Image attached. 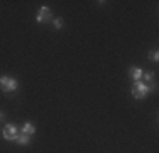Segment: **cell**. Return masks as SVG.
<instances>
[{
  "mask_svg": "<svg viewBox=\"0 0 159 153\" xmlns=\"http://www.w3.org/2000/svg\"><path fill=\"white\" fill-rule=\"evenodd\" d=\"M52 24H54V29H61L63 27V19L61 17H54L52 19Z\"/></svg>",
  "mask_w": 159,
  "mask_h": 153,
  "instance_id": "cell-9",
  "label": "cell"
},
{
  "mask_svg": "<svg viewBox=\"0 0 159 153\" xmlns=\"http://www.w3.org/2000/svg\"><path fill=\"white\" fill-rule=\"evenodd\" d=\"M36 21L37 22H49V21H52V12H51V9L49 7H41L39 10H37V15H36Z\"/></svg>",
  "mask_w": 159,
  "mask_h": 153,
  "instance_id": "cell-4",
  "label": "cell"
},
{
  "mask_svg": "<svg viewBox=\"0 0 159 153\" xmlns=\"http://www.w3.org/2000/svg\"><path fill=\"white\" fill-rule=\"evenodd\" d=\"M142 76H144V78H146V82L147 83H149V82H156V75H154V72H144V73H142Z\"/></svg>",
  "mask_w": 159,
  "mask_h": 153,
  "instance_id": "cell-8",
  "label": "cell"
},
{
  "mask_svg": "<svg viewBox=\"0 0 159 153\" xmlns=\"http://www.w3.org/2000/svg\"><path fill=\"white\" fill-rule=\"evenodd\" d=\"M149 58L157 63V61H159V51H157V49H152V51L149 53Z\"/></svg>",
  "mask_w": 159,
  "mask_h": 153,
  "instance_id": "cell-10",
  "label": "cell"
},
{
  "mask_svg": "<svg viewBox=\"0 0 159 153\" xmlns=\"http://www.w3.org/2000/svg\"><path fill=\"white\" fill-rule=\"evenodd\" d=\"M152 90L151 89L149 85H147V83H144V82H141V80H137V82H134V85H132V95H134V99H139V101H141V99H144L146 97L147 94H149V92Z\"/></svg>",
  "mask_w": 159,
  "mask_h": 153,
  "instance_id": "cell-1",
  "label": "cell"
},
{
  "mask_svg": "<svg viewBox=\"0 0 159 153\" xmlns=\"http://www.w3.org/2000/svg\"><path fill=\"white\" fill-rule=\"evenodd\" d=\"M22 133H24V135H34V133H36V126L32 124V122H24V126H22Z\"/></svg>",
  "mask_w": 159,
  "mask_h": 153,
  "instance_id": "cell-6",
  "label": "cell"
},
{
  "mask_svg": "<svg viewBox=\"0 0 159 153\" xmlns=\"http://www.w3.org/2000/svg\"><path fill=\"white\" fill-rule=\"evenodd\" d=\"M142 73H144V70H142V68H139V67H130V68H129V76H130L134 82L141 80L142 78Z\"/></svg>",
  "mask_w": 159,
  "mask_h": 153,
  "instance_id": "cell-5",
  "label": "cell"
},
{
  "mask_svg": "<svg viewBox=\"0 0 159 153\" xmlns=\"http://www.w3.org/2000/svg\"><path fill=\"white\" fill-rule=\"evenodd\" d=\"M19 87V82L12 76H0V89L3 92H16Z\"/></svg>",
  "mask_w": 159,
  "mask_h": 153,
  "instance_id": "cell-2",
  "label": "cell"
},
{
  "mask_svg": "<svg viewBox=\"0 0 159 153\" xmlns=\"http://www.w3.org/2000/svg\"><path fill=\"white\" fill-rule=\"evenodd\" d=\"M14 141H16L17 145H29V143H31V136H29V135H24V133H20V135H17V138H16Z\"/></svg>",
  "mask_w": 159,
  "mask_h": 153,
  "instance_id": "cell-7",
  "label": "cell"
},
{
  "mask_svg": "<svg viewBox=\"0 0 159 153\" xmlns=\"http://www.w3.org/2000/svg\"><path fill=\"white\" fill-rule=\"evenodd\" d=\"M17 135H19V131H17V126L16 124H5V128H3V131H2L3 140L14 141L17 138Z\"/></svg>",
  "mask_w": 159,
  "mask_h": 153,
  "instance_id": "cell-3",
  "label": "cell"
},
{
  "mask_svg": "<svg viewBox=\"0 0 159 153\" xmlns=\"http://www.w3.org/2000/svg\"><path fill=\"white\" fill-rule=\"evenodd\" d=\"M0 119H3V112H2V111H0Z\"/></svg>",
  "mask_w": 159,
  "mask_h": 153,
  "instance_id": "cell-11",
  "label": "cell"
}]
</instances>
